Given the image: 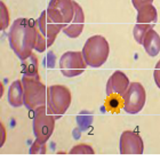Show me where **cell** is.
Here are the masks:
<instances>
[{"label": "cell", "mask_w": 160, "mask_h": 160, "mask_svg": "<svg viewBox=\"0 0 160 160\" xmlns=\"http://www.w3.org/2000/svg\"><path fill=\"white\" fill-rule=\"evenodd\" d=\"M55 120L56 118L54 117L53 114L48 113L46 105L34 111L32 128H33L34 136L38 141L46 143L47 141L49 140L50 136L53 135Z\"/></svg>", "instance_id": "obj_5"}, {"label": "cell", "mask_w": 160, "mask_h": 160, "mask_svg": "<svg viewBox=\"0 0 160 160\" xmlns=\"http://www.w3.org/2000/svg\"><path fill=\"white\" fill-rule=\"evenodd\" d=\"M153 78H154V82H156L157 87L160 89V60L157 62V64H156V68H154Z\"/></svg>", "instance_id": "obj_22"}, {"label": "cell", "mask_w": 160, "mask_h": 160, "mask_svg": "<svg viewBox=\"0 0 160 160\" xmlns=\"http://www.w3.org/2000/svg\"><path fill=\"white\" fill-rule=\"evenodd\" d=\"M38 68H39V62L34 54H31L27 60L22 61V72L24 73V76H29V77L39 76Z\"/></svg>", "instance_id": "obj_16"}, {"label": "cell", "mask_w": 160, "mask_h": 160, "mask_svg": "<svg viewBox=\"0 0 160 160\" xmlns=\"http://www.w3.org/2000/svg\"><path fill=\"white\" fill-rule=\"evenodd\" d=\"M24 89V105L28 110L36 111L47 103V87L41 81L40 76L22 78Z\"/></svg>", "instance_id": "obj_2"}, {"label": "cell", "mask_w": 160, "mask_h": 160, "mask_svg": "<svg viewBox=\"0 0 160 160\" xmlns=\"http://www.w3.org/2000/svg\"><path fill=\"white\" fill-rule=\"evenodd\" d=\"M31 154H45L46 153V143H42L36 138L33 144L30 148Z\"/></svg>", "instance_id": "obj_21"}, {"label": "cell", "mask_w": 160, "mask_h": 160, "mask_svg": "<svg viewBox=\"0 0 160 160\" xmlns=\"http://www.w3.org/2000/svg\"><path fill=\"white\" fill-rule=\"evenodd\" d=\"M71 92L67 86L53 85L47 88V111L56 119H60L71 105Z\"/></svg>", "instance_id": "obj_4"}, {"label": "cell", "mask_w": 160, "mask_h": 160, "mask_svg": "<svg viewBox=\"0 0 160 160\" xmlns=\"http://www.w3.org/2000/svg\"><path fill=\"white\" fill-rule=\"evenodd\" d=\"M37 40V21L23 17L14 21L8 32V41L10 48L21 61L27 60L31 54H33Z\"/></svg>", "instance_id": "obj_1"}, {"label": "cell", "mask_w": 160, "mask_h": 160, "mask_svg": "<svg viewBox=\"0 0 160 160\" xmlns=\"http://www.w3.org/2000/svg\"><path fill=\"white\" fill-rule=\"evenodd\" d=\"M123 110L129 114L138 113L145 105L147 94L140 82H130L126 93L122 96Z\"/></svg>", "instance_id": "obj_7"}, {"label": "cell", "mask_w": 160, "mask_h": 160, "mask_svg": "<svg viewBox=\"0 0 160 160\" xmlns=\"http://www.w3.org/2000/svg\"><path fill=\"white\" fill-rule=\"evenodd\" d=\"M8 102L13 108H20L24 104V89L22 80H15L8 89Z\"/></svg>", "instance_id": "obj_15"}, {"label": "cell", "mask_w": 160, "mask_h": 160, "mask_svg": "<svg viewBox=\"0 0 160 160\" xmlns=\"http://www.w3.org/2000/svg\"><path fill=\"white\" fill-rule=\"evenodd\" d=\"M9 24V14L7 10L6 5L1 1L0 2V29L1 30H6Z\"/></svg>", "instance_id": "obj_19"}, {"label": "cell", "mask_w": 160, "mask_h": 160, "mask_svg": "<svg viewBox=\"0 0 160 160\" xmlns=\"http://www.w3.org/2000/svg\"><path fill=\"white\" fill-rule=\"evenodd\" d=\"M142 46L144 47L148 55L151 57H156L160 53V36L158 34L157 31L153 29H150L148 31L147 36L144 38Z\"/></svg>", "instance_id": "obj_14"}, {"label": "cell", "mask_w": 160, "mask_h": 160, "mask_svg": "<svg viewBox=\"0 0 160 160\" xmlns=\"http://www.w3.org/2000/svg\"><path fill=\"white\" fill-rule=\"evenodd\" d=\"M144 143L142 137L133 130H126L120 136V153L121 154H142Z\"/></svg>", "instance_id": "obj_10"}, {"label": "cell", "mask_w": 160, "mask_h": 160, "mask_svg": "<svg viewBox=\"0 0 160 160\" xmlns=\"http://www.w3.org/2000/svg\"><path fill=\"white\" fill-rule=\"evenodd\" d=\"M74 5V16L72 18L70 23L65 25L63 28V32L65 36H68L69 38H78L81 34L83 30V25H85V14H83V10L81 8L79 3L73 2Z\"/></svg>", "instance_id": "obj_12"}, {"label": "cell", "mask_w": 160, "mask_h": 160, "mask_svg": "<svg viewBox=\"0 0 160 160\" xmlns=\"http://www.w3.org/2000/svg\"><path fill=\"white\" fill-rule=\"evenodd\" d=\"M95 151L88 144H78L70 150V154H94Z\"/></svg>", "instance_id": "obj_20"}, {"label": "cell", "mask_w": 160, "mask_h": 160, "mask_svg": "<svg viewBox=\"0 0 160 160\" xmlns=\"http://www.w3.org/2000/svg\"><path fill=\"white\" fill-rule=\"evenodd\" d=\"M74 1L72 0H50L47 7V14L50 20L61 25L70 23L74 16Z\"/></svg>", "instance_id": "obj_6"}, {"label": "cell", "mask_w": 160, "mask_h": 160, "mask_svg": "<svg viewBox=\"0 0 160 160\" xmlns=\"http://www.w3.org/2000/svg\"><path fill=\"white\" fill-rule=\"evenodd\" d=\"M105 108H107L108 111H111V112H118L121 108H123L122 97L108 96L107 101H105Z\"/></svg>", "instance_id": "obj_18"}, {"label": "cell", "mask_w": 160, "mask_h": 160, "mask_svg": "<svg viewBox=\"0 0 160 160\" xmlns=\"http://www.w3.org/2000/svg\"><path fill=\"white\" fill-rule=\"evenodd\" d=\"M129 79L122 71H114L107 82V96H119L122 97L129 87Z\"/></svg>", "instance_id": "obj_11"}, {"label": "cell", "mask_w": 160, "mask_h": 160, "mask_svg": "<svg viewBox=\"0 0 160 160\" xmlns=\"http://www.w3.org/2000/svg\"><path fill=\"white\" fill-rule=\"evenodd\" d=\"M86 67V61L80 52H67L60 58V70L65 77H78L83 73Z\"/></svg>", "instance_id": "obj_8"}, {"label": "cell", "mask_w": 160, "mask_h": 160, "mask_svg": "<svg viewBox=\"0 0 160 160\" xmlns=\"http://www.w3.org/2000/svg\"><path fill=\"white\" fill-rule=\"evenodd\" d=\"M157 21H158V13L156 7L152 3L145 5V6L141 7L140 9L137 10L136 23L147 24V25H151V27L153 28L154 24L157 23Z\"/></svg>", "instance_id": "obj_13"}, {"label": "cell", "mask_w": 160, "mask_h": 160, "mask_svg": "<svg viewBox=\"0 0 160 160\" xmlns=\"http://www.w3.org/2000/svg\"><path fill=\"white\" fill-rule=\"evenodd\" d=\"M153 0H132V3L135 9H140L141 7L145 6V5H149V3H152Z\"/></svg>", "instance_id": "obj_23"}, {"label": "cell", "mask_w": 160, "mask_h": 160, "mask_svg": "<svg viewBox=\"0 0 160 160\" xmlns=\"http://www.w3.org/2000/svg\"><path fill=\"white\" fill-rule=\"evenodd\" d=\"M37 27L38 36L46 41L47 48H49L53 45L57 34L60 33L61 30H63V25L55 23L54 21L50 20V17L47 14V10H43L40 14L39 18L37 20Z\"/></svg>", "instance_id": "obj_9"}, {"label": "cell", "mask_w": 160, "mask_h": 160, "mask_svg": "<svg viewBox=\"0 0 160 160\" xmlns=\"http://www.w3.org/2000/svg\"><path fill=\"white\" fill-rule=\"evenodd\" d=\"M82 56L86 64L90 68H100L107 62L110 47L109 42L102 36H93L87 39L82 48Z\"/></svg>", "instance_id": "obj_3"}, {"label": "cell", "mask_w": 160, "mask_h": 160, "mask_svg": "<svg viewBox=\"0 0 160 160\" xmlns=\"http://www.w3.org/2000/svg\"><path fill=\"white\" fill-rule=\"evenodd\" d=\"M150 29H153V28L151 27V25H147V24H135V27L133 29V34L137 43H140V45L143 43L144 38H145L148 31L150 30Z\"/></svg>", "instance_id": "obj_17"}]
</instances>
